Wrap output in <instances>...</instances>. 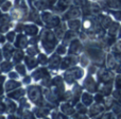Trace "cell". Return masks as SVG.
I'll return each mask as SVG.
<instances>
[{"mask_svg":"<svg viewBox=\"0 0 121 119\" xmlns=\"http://www.w3.org/2000/svg\"><path fill=\"white\" fill-rule=\"evenodd\" d=\"M60 40L56 38L52 29L48 28H42L39 32V46L42 50L47 54H51L54 52L56 46L59 45Z\"/></svg>","mask_w":121,"mask_h":119,"instance_id":"6da1fadb","label":"cell"},{"mask_svg":"<svg viewBox=\"0 0 121 119\" xmlns=\"http://www.w3.org/2000/svg\"><path fill=\"white\" fill-rule=\"evenodd\" d=\"M26 92H27V98L33 106H47L53 110L52 105L45 99L43 94V86L39 84H30L26 86Z\"/></svg>","mask_w":121,"mask_h":119,"instance_id":"7a4b0ae2","label":"cell"},{"mask_svg":"<svg viewBox=\"0 0 121 119\" xmlns=\"http://www.w3.org/2000/svg\"><path fill=\"white\" fill-rule=\"evenodd\" d=\"M30 8L27 3V0H14L13 1V8L10 11V16L13 20L26 22L28 18Z\"/></svg>","mask_w":121,"mask_h":119,"instance_id":"3957f363","label":"cell"},{"mask_svg":"<svg viewBox=\"0 0 121 119\" xmlns=\"http://www.w3.org/2000/svg\"><path fill=\"white\" fill-rule=\"evenodd\" d=\"M85 73H86L85 68H83L80 65H75V66L70 67V68L64 70L62 75L66 85L71 86L72 84L77 83V82L82 81L83 78L85 77Z\"/></svg>","mask_w":121,"mask_h":119,"instance_id":"277c9868","label":"cell"},{"mask_svg":"<svg viewBox=\"0 0 121 119\" xmlns=\"http://www.w3.org/2000/svg\"><path fill=\"white\" fill-rule=\"evenodd\" d=\"M40 17H42L43 21V27L48 28V29H54L62 22V18L60 15L54 13L51 10H45L40 12Z\"/></svg>","mask_w":121,"mask_h":119,"instance_id":"5b68a950","label":"cell"},{"mask_svg":"<svg viewBox=\"0 0 121 119\" xmlns=\"http://www.w3.org/2000/svg\"><path fill=\"white\" fill-rule=\"evenodd\" d=\"M116 77V72L114 70L106 68L105 66L99 67L96 73V79L98 83H114Z\"/></svg>","mask_w":121,"mask_h":119,"instance_id":"8992f818","label":"cell"},{"mask_svg":"<svg viewBox=\"0 0 121 119\" xmlns=\"http://www.w3.org/2000/svg\"><path fill=\"white\" fill-rule=\"evenodd\" d=\"M31 77L34 82L39 83L42 80L47 79V78L52 77V72L48 69L47 66H37L35 69L31 71Z\"/></svg>","mask_w":121,"mask_h":119,"instance_id":"52a82bcc","label":"cell"},{"mask_svg":"<svg viewBox=\"0 0 121 119\" xmlns=\"http://www.w3.org/2000/svg\"><path fill=\"white\" fill-rule=\"evenodd\" d=\"M82 86H83L84 90L95 94L98 92V81L92 75L86 73V75L82 80Z\"/></svg>","mask_w":121,"mask_h":119,"instance_id":"ba28073f","label":"cell"},{"mask_svg":"<svg viewBox=\"0 0 121 119\" xmlns=\"http://www.w3.org/2000/svg\"><path fill=\"white\" fill-rule=\"evenodd\" d=\"M83 17V13H82V9L78 5H72L69 9H67L62 15H60V18L63 21H67L69 19H74V18H82Z\"/></svg>","mask_w":121,"mask_h":119,"instance_id":"9c48e42d","label":"cell"},{"mask_svg":"<svg viewBox=\"0 0 121 119\" xmlns=\"http://www.w3.org/2000/svg\"><path fill=\"white\" fill-rule=\"evenodd\" d=\"M75 65H79V55H74V54H68L62 57V62H60V70L64 71L66 69L73 67Z\"/></svg>","mask_w":121,"mask_h":119,"instance_id":"30bf717a","label":"cell"},{"mask_svg":"<svg viewBox=\"0 0 121 119\" xmlns=\"http://www.w3.org/2000/svg\"><path fill=\"white\" fill-rule=\"evenodd\" d=\"M84 45L83 40L80 37H77L72 40V42L69 43L68 45V54H74V55H80L82 52L84 51Z\"/></svg>","mask_w":121,"mask_h":119,"instance_id":"8fae6325","label":"cell"},{"mask_svg":"<svg viewBox=\"0 0 121 119\" xmlns=\"http://www.w3.org/2000/svg\"><path fill=\"white\" fill-rule=\"evenodd\" d=\"M60 62H62V55L57 54L56 52H52L51 54H49V60L47 67L52 73H55L56 71L60 70Z\"/></svg>","mask_w":121,"mask_h":119,"instance_id":"7c38bea8","label":"cell"},{"mask_svg":"<svg viewBox=\"0 0 121 119\" xmlns=\"http://www.w3.org/2000/svg\"><path fill=\"white\" fill-rule=\"evenodd\" d=\"M15 25V21L11 18L9 13H4L2 15L1 19H0V33L5 34L8 31H10L11 29H13Z\"/></svg>","mask_w":121,"mask_h":119,"instance_id":"4fadbf2b","label":"cell"},{"mask_svg":"<svg viewBox=\"0 0 121 119\" xmlns=\"http://www.w3.org/2000/svg\"><path fill=\"white\" fill-rule=\"evenodd\" d=\"M73 4V0H57L54 3L52 10L54 13L59 15H62L67 9H69Z\"/></svg>","mask_w":121,"mask_h":119,"instance_id":"5bb4252c","label":"cell"},{"mask_svg":"<svg viewBox=\"0 0 121 119\" xmlns=\"http://www.w3.org/2000/svg\"><path fill=\"white\" fill-rule=\"evenodd\" d=\"M105 110V106L101 102H94L90 106H88L87 115L88 117H99Z\"/></svg>","mask_w":121,"mask_h":119,"instance_id":"9a60e30c","label":"cell"},{"mask_svg":"<svg viewBox=\"0 0 121 119\" xmlns=\"http://www.w3.org/2000/svg\"><path fill=\"white\" fill-rule=\"evenodd\" d=\"M40 29L42 28L38 25L33 22H25V29H23V33L27 36L31 37V36H35L38 35L40 32Z\"/></svg>","mask_w":121,"mask_h":119,"instance_id":"2e32d148","label":"cell"},{"mask_svg":"<svg viewBox=\"0 0 121 119\" xmlns=\"http://www.w3.org/2000/svg\"><path fill=\"white\" fill-rule=\"evenodd\" d=\"M14 46L18 49H23L26 48L29 45V36H27L25 33H17V36L15 38V42L13 43Z\"/></svg>","mask_w":121,"mask_h":119,"instance_id":"e0dca14e","label":"cell"},{"mask_svg":"<svg viewBox=\"0 0 121 119\" xmlns=\"http://www.w3.org/2000/svg\"><path fill=\"white\" fill-rule=\"evenodd\" d=\"M59 109L60 112L67 115L68 117H72V115L75 113V107L74 104H72L71 102H68V101H60V105H59Z\"/></svg>","mask_w":121,"mask_h":119,"instance_id":"ac0fdd59","label":"cell"},{"mask_svg":"<svg viewBox=\"0 0 121 119\" xmlns=\"http://www.w3.org/2000/svg\"><path fill=\"white\" fill-rule=\"evenodd\" d=\"M26 22H33L38 25L39 27H43V21L42 17H40V12L34 9H30L29 14H28V18Z\"/></svg>","mask_w":121,"mask_h":119,"instance_id":"d6986e66","label":"cell"},{"mask_svg":"<svg viewBox=\"0 0 121 119\" xmlns=\"http://www.w3.org/2000/svg\"><path fill=\"white\" fill-rule=\"evenodd\" d=\"M98 17V21L100 23V26L103 28L104 30H107V28L112 25V22L114 21V19L112 18V16L106 12H102L99 15H97Z\"/></svg>","mask_w":121,"mask_h":119,"instance_id":"ffe728a7","label":"cell"},{"mask_svg":"<svg viewBox=\"0 0 121 119\" xmlns=\"http://www.w3.org/2000/svg\"><path fill=\"white\" fill-rule=\"evenodd\" d=\"M27 95V92H26V86H20V87L16 88V89L12 90V92H9L5 94L6 97L13 99L15 101H18L19 99H21L22 97H25Z\"/></svg>","mask_w":121,"mask_h":119,"instance_id":"44dd1931","label":"cell"},{"mask_svg":"<svg viewBox=\"0 0 121 119\" xmlns=\"http://www.w3.org/2000/svg\"><path fill=\"white\" fill-rule=\"evenodd\" d=\"M15 49H16V47L14 46V44H12V43H8V42L4 43V44L1 46V51H2V54H3L4 60H11L12 59Z\"/></svg>","mask_w":121,"mask_h":119,"instance_id":"7402d4cb","label":"cell"},{"mask_svg":"<svg viewBox=\"0 0 121 119\" xmlns=\"http://www.w3.org/2000/svg\"><path fill=\"white\" fill-rule=\"evenodd\" d=\"M20 86H23L20 80L6 79V81L4 82V92H5V94H6V93L12 92V90L16 89V88L20 87Z\"/></svg>","mask_w":121,"mask_h":119,"instance_id":"603a6c76","label":"cell"},{"mask_svg":"<svg viewBox=\"0 0 121 119\" xmlns=\"http://www.w3.org/2000/svg\"><path fill=\"white\" fill-rule=\"evenodd\" d=\"M32 111H33L35 117L40 118V117H48V116H50V113L52 110L47 106H33Z\"/></svg>","mask_w":121,"mask_h":119,"instance_id":"cb8c5ba5","label":"cell"},{"mask_svg":"<svg viewBox=\"0 0 121 119\" xmlns=\"http://www.w3.org/2000/svg\"><path fill=\"white\" fill-rule=\"evenodd\" d=\"M23 63H25L28 71H32L33 69H35L37 66H39L38 61H37V57H30V55H27V54H26L25 59H23Z\"/></svg>","mask_w":121,"mask_h":119,"instance_id":"d4e9b609","label":"cell"},{"mask_svg":"<svg viewBox=\"0 0 121 119\" xmlns=\"http://www.w3.org/2000/svg\"><path fill=\"white\" fill-rule=\"evenodd\" d=\"M67 28L69 30H72L75 32H80L82 30V18H74V19H69L66 21Z\"/></svg>","mask_w":121,"mask_h":119,"instance_id":"484cf974","label":"cell"},{"mask_svg":"<svg viewBox=\"0 0 121 119\" xmlns=\"http://www.w3.org/2000/svg\"><path fill=\"white\" fill-rule=\"evenodd\" d=\"M67 29H68V28H67L66 21H62V22H60V25H59L57 27H55L54 29H53V32H54L55 36H56V38L60 40V42L63 40V37H64V35H65V33H66Z\"/></svg>","mask_w":121,"mask_h":119,"instance_id":"4316f807","label":"cell"},{"mask_svg":"<svg viewBox=\"0 0 121 119\" xmlns=\"http://www.w3.org/2000/svg\"><path fill=\"white\" fill-rule=\"evenodd\" d=\"M116 55L112 51H107L106 53V59H105V67L111 70H115L116 68Z\"/></svg>","mask_w":121,"mask_h":119,"instance_id":"83f0119b","label":"cell"},{"mask_svg":"<svg viewBox=\"0 0 121 119\" xmlns=\"http://www.w3.org/2000/svg\"><path fill=\"white\" fill-rule=\"evenodd\" d=\"M79 37V32H75V31H72V30H69L67 29L66 33H65L64 37H63V40H60V43H63L64 45H66L67 47H68L69 43L72 42L74 38Z\"/></svg>","mask_w":121,"mask_h":119,"instance_id":"f1b7e54d","label":"cell"},{"mask_svg":"<svg viewBox=\"0 0 121 119\" xmlns=\"http://www.w3.org/2000/svg\"><path fill=\"white\" fill-rule=\"evenodd\" d=\"M80 101H81L83 104H85L87 107L90 106V105H91L92 103L95 102L94 94L87 92V90H84V92L82 93V96H81V99H80Z\"/></svg>","mask_w":121,"mask_h":119,"instance_id":"f546056e","label":"cell"},{"mask_svg":"<svg viewBox=\"0 0 121 119\" xmlns=\"http://www.w3.org/2000/svg\"><path fill=\"white\" fill-rule=\"evenodd\" d=\"M27 3L30 9H34V10H37L39 12L46 10L45 0H27Z\"/></svg>","mask_w":121,"mask_h":119,"instance_id":"4dcf8cb0","label":"cell"},{"mask_svg":"<svg viewBox=\"0 0 121 119\" xmlns=\"http://www.w3.org/2000/svg\"><path fill=\"white\" fill-rule=\"evenodd\" d=\"M26 54L30 55V57H37V54L42 51L39 44H30L28 45V47L25 49Z\"/></svg>","mask_w":121,"mask_h":119,"instance_id":"1f68e13d","label":"cell"},{"mask_svg":"<svg viewBox=\"0 0 121 119\" xmlns=\"http://www.w3.org/2000/svg\"><path fill=\"white\" fill-rule=\"evenodd\" d=\"M26 57V51L23 50V49H18L16 48L14 51V53H13V57H12V62L14 63V64H18V63H21L23 62V59H25Z\"/></svg>","mask_w":121,"mask_h":119,"instance_id":"d6a6232c","label":"cell"},{"mask_svg":"<svg viewBox=\"0 0 121 119\" xmlns=\"http://www.w3.org/2000/svg\"><path fill=\"white\" fill-rule=\"evenodd\" d=\"M119 27H120V22L119 21L114 20L112 22V25L107 28L106 30V34L109 36H114V37H117L118 35V31H119Z\"/></svg>","mask_w":121,"mask_h":119,"instance_id":"836d02e7","label":"cell"},{"mask_svg":"<svg viewBox=\"0 0 121 119\" xmlns=\"http://www.w3.org/2000/svg\"><path fill=\"white\" fill-rule=\"evenodd\" d=\"M15 64L12 62V60H3L1 63H0V68L2 70V73H8L10 72L11 70L14 69Z\"/></svg>","mask_w":121,"mask_h":119,"instance_id":"e575fe53","label":"cell"},{"mask_svg":"<svg viewBox=\"0 0 121 119\" xmlns=\"http://www.w3.org/2000/svg\"><path fill=\"white\" fill-rule=\"evenodd\" d=\"M104 12L108 13L114 20L121 22V9H107Z\"/></svg>","mask_w":121,"mask_h":119,"instance_id":"d590c367","label":"cell"},{"mask_svg":"<svg viewBox=\"0 0 121 119\" xmlns=\"http://www.w3.org/2000/svg\"><path fill=\"white\" fill-rule=\"evenodd\" d=\"M90 63H91V62H90L88 55L83 51V52H82L81 54L79 55V65H80V66H82L83 68L86 69V67H87L88 65L90 64Z\"/></svg>","mask_w":121,"mask_h":119,"instance_id":"8d00e7d4","label":"cell"},{"mask_svg":"<svg viewBox=\"0 0 121 119\" xmlns=\"http://www.w3.org/2000/svg\"><path fill=\"white\" fill-rule=\"evenodd\" d=\"M14 69L18 72V75H20V78L23 77V75H26L28 73V69H27V67H26V65H25L23 62L18 63V64H15Z\"/></svg>","mask_w":121,"mask_h":119,"instance_id":"74e56055","label":"cell"},{"mask_svg":"<svg viewBox=\"0 0 121 119\" xmlns=\"http://www.w3.org/2000/svg\"><path fill=\"white\" fill-rule=\"evenodd\" d=\"M36 57H37L38 64H39L40 66H47V64H48V60H49V55L47 54V53H45L44 51H40Z\"/></svg>","mask_w":121,"mask_h":119,"instance_id":"f35d334b","label":"cell"},{"mask_svg":"<svg viewBox=\"0 0 121 119\" xmlns=\"http://www.w3.org/2000/svg\"><path fill=\"white\" fill-rule=\"evenodd\" d=\"M54 52H56L57 54L62 55V57H64V55L67 54V52H68V47L66 46V45H64L63 43H59V45L56 46V48H55Z\"/></svg>","mask_w":121,"mask_h":119,"instance_id":"ab89813d","label":"cell"},{"mask_svg":"<svg viewBox=\"0 0 121 119\" xmlns=\"http://www.w3.org/2000/svg\"><path fill=\"white\" fill-rule=\"evenodd\" d=\"M5 40H6V42L8 43H14L15 42V38H16V36H17V32L15 31L14 29H11L10 31H8L5 34Z\"/></svg>","mask_w":121,"mask_h":119,"instance_id":"60d3db41","label":"cell"},{"mask_svg":"<svg viewBox=\"0 0 121 119\" xmlns=\"http://www.w3.org/2000/svg\"><path fill=\"white\" fill-rule=\"evenodd\" d=\"M109 51L113 53H121V38H117V40L111 46Z\"/></svg>","mask_w":121,"mask_h":119,"instance_id":"b9f144b4","label":"cell"},{"mask_svg":"<svg viewBox=\"0 0 121 119\" xmlns=\"http://www.w3.org/2000/svg\"><path fill=\"white\" fill-rule=\"evenodd\" d=\"M13 8V1L12 0H5L0 6V10L3 13H10L11 9Z\"/></svg>","mask_w":121,"mask_h":119,"instance_id":"7bdbcfd3","label":"cell"},{"mask_svg":"<svg viewBox=\"0 0 121 119\" xmlns=\"http://www.w3.org/2000/svg\"><path fill=\"white\" fill-rule=\"evenodd\" d=\"M20 81H21V83H22V85L23 86H28V85H30V84H32L33 83V79H32V77H31V75H23V77H21L20 78Z\"/></svg>","mask_w":121,"mask_h":119,"instance_id":"ee69618b","label":"cell"},{"mask_svg":"<svg viewBox=\"0 0 121 119\" xmlns=\"http://www.w3.org/2000/svg\"><path fill=\"white\" fill-rule=\"evenodd\" d=\"M6 75H8V79L20 80V75H18V72H17L15 69H13V70H11L10 72H8V73H6Z\"/></svg>","mask_w":121,"mask_h":119,"instance_id":"f6af8a7d","label":"cell"},{"mask_svg":"<svg viewBox=\"0 0 121 119\" xmlns=\"http://www.w3.org/2000/svg\"><path fill=\"white\" fill-rule=\"evenodd\" d=\"M114 88L121 89V73H117L114 80Z\"/></svg>","mask_w":121,"mask_h":119,"instance_id":"bcb514c9","label":"cell"},{"mask_svg":"<svg viewBox=\"0 0 121 119\" xmlns=\"http://www.w3.org/2000/svg\"><path fill=\"white\" fill-rule=\"evenodd\" d=\"M88 1H89V0H73V4L80 6V8H83Z\"/></svg>","mask_w":121,"mask_h":119,"instance_id":"7dc6e473","label":"cell"},{"mask_svg":"<svg viewBox=\"0 0 121 119\" xmlns=\"http://www.w3.org/2000/svg\"><path fill=\"white\" fill-rule=\"evenodd\" d=\"M5 42H6L5 35H4V34H2V33H0V46H2V45H3Z\"/></svg>","mask_w":121,"mask_h":119,"instance_id":"c3c4849f","label":"cell"},{"mask_svg":"<svg viewBox=\"0 0 121 119\" xmlns=\"http://www.w3.org/2000/svg\"><path fill=\"white\" fill-rule=\"evenodd\" d=\"M117 38H121V22H120V27H119V31H118Z\"/></svg>","mask_w":121,"mask_h":119,"instance_id":"681fc988","label":"cell"},{"mask_svg":"<svg viewBox=\"0 0 121 119\" xmlns=\"http://www.w3.org/2000/svg\"><path fill=\"white\" fill-rule=\"evenodd\" d=\"M4 60V57H3V54H2V51H1V48H0V63L2 62V61Z\"/></svg>","mask_w":121,"mask_h":119,"instance_id":"f907efd6","label":"cell"},{"mask_svg":"<svg viewBox=\"0 0 121 119\" xmlns=\"http://www.w3.org/2000/svg\"><path fill=\"white\" fill-rule=\"evenodd\" d=\"M3 14H4V13L2 12L1 10H0V19H1V17H2V15H3Z\"/></svg>","mask_w":121,"mask_h":119,"instance_id":"816d5d0a","label":"cell"},{"mask_svg":"<svg viewBox=\"0 0 121 119\" xmlns=\"http://www.w3.org/2000/svg\"><path fill=\"white\" fill-rule=\"evenodd\" d=\"M4 1H5V0H0V6H1V4H2V3H3V2H4Z\"/></svg>","mask_w":121,"mask_h":119,"instance_id":"f5cc1de1","label":"cell"},{"mask_svg":"<svg viewBox=\"0 0 121 119\" xmlns=\"http://www.w3.org/2000/svg\"><path fill=\"white\" fill-rule=\"evenodd\" d=\"M1 73H2V70H1V68H0V75H1Z\"/></svg>","mask_w":121,"mask_h":119,"instance_id":"db71d44e","label":"cell"},{"mask_svg":"<svg viewBox=\"0 0 121 119\" xmlns=\"http://www.w3.org/2000/svg\"><path fill=\"white\" fill-rule=\"evenodd\" d=\"M94 1H98V0H94Z\"/></svg>","mask_w":121,"mask_h":119,"instance_id":"11a10c76","label":"cell"}]
</instances>
